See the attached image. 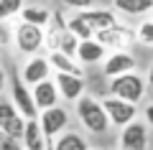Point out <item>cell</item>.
<instances>
[{
  "label": "cell",
  "mask_w": 153,
  "mask_h": 150,
  "mask_svg": "<svg viewBox=\"0 0 153 150\" xmlns=\"http://www.w3.org/2000/svg\"><path fill=\"white\" fill-rule=\"evenodd\" d=\"M36 120H38V125H41V130H44V135H46V143H49V148H51V143H54L64 130H69L71 115H69V109H66L64 104H56V107H49V109H44V112H38Z\"/></svg>",
  "instance_id": "obj_5"
},
{
  "label": "cell",
  "mask_w": 153,
  "mask_h": 150,
  "mask_svg": "<svg viewBox=\"0 0 153 150\" xmlns=\"http://www.w3.org/2000/svg\"><path fill=\"white\" fill-rule=\"evenodd\" d=\"M143 76H146V84H148V86H151V89H153V61H151V64H148V71H146V74H143Z\"/></svg>",
  "instance_id": "obj_30"
},
{
  "label": "cell",
  "mask_w": 153,
  "mask_h": 150,
  "mask_svg": "<svg viewBox=\"0 0 153 150\" xmlns=\"http://www.w3.org/2000/svg\"><path fill=\"white\" fill-rule=\"evenodd\" d=\"M110 8L123 18H143V16H151L153 0H112Z\"/></svg>",
  "instance_id": "obj_18"
},
{
  "label": "cell",
  "mask_w": 153,
  "mask_h": 150,
  "mask_svg": "<svg viewBox=\"0 0 153 150\" xmlns=\"http://www.w3.org/2000/svg\"><path fill=\"white\" fill-rule=\"evenodd\" d=\"M49 150H92V145H89V137L82 130H71L69 127L51 143Z\"/></svg>",
  "instance_id": "obj_17"
},
{
  "label": "cell",
  "mask_w": 153,
  "mask_h": 150,
  "mask_svg": "<svg viewBox=\"0 0 153 150\" xmlns=\"http://www.w3.org/2000/svg\"><path fill=\"white\" fill-rule=\"evenodd\" d=\"M148 18H151V21H153V10H151V16H148Z\"/></svg>",
  "instance_id": "obj_32"
},
{
  "label": "cell",
  "mask_w": 153,
  "mask_h": 150,
  "mask_svg": "<svg viewBox=\"0 0 153 150\" xmlns=\"http://www.w3.org/2000/svg\"><path fill=\"white\" fill-rule=\"evenodd\" d=\"M79 18H82L94 33L107 31V28H112V26L120 23V16H117L112 8H97V5L87 8V10H79Z\"/></svg>",
  "instance_id": "obj_13"
},
{
  "label": "cell",
  "mask_w": 153,
  "mask_h": 150,
  "mask_svg": "<svg viewBox=\"0 0 153 150\" xmlns=\"http://www.w3.org/2000/svg\"><path fill=\"white\" fill-rule=\"evenodd\" d=\"M5 89H8V71L0 66V97L5 94Z\"/></svg>",
  "instance_id": "obj_29"
},
{
  "label": "cell",
  "mask_w": 153,
  "mask_h": 150,
  "mask_svg": "<svg viewBox=\"0 0 153 150\" xmlns=\"http://www.w3.org/2000/svg\"><path fill=\"white\" fill-rule=\"evenodd\" d=\"M135 41L146 48H153V21L151 18H143L135 26Z\"/></svg>",
  "instance_id": "obj_23"
},
{
  "label": "cell",
  "mask_w": 153,
  "mask_h": 150,
  "mask_svg": "<svg viewBox=\"0 0 153 150\" xmlns=\"http://www.w3.org/2000/svg\"><path fill=\"white\" fill-rule=\"evenodd\" d=\"M151 148V127L140 117L117 132V150H148Z\"/></svg>",
  "instance_id": "obj_6"
},
{
  "label": "cell",
  "mask_w": 153,
  "mask_h": 150,
  "mask_svg": "<svg viewBox=\"0 0 153 150\" xmlns=\"http://www.w3.org/2000/svg\"><path fill=\"white\" fill-rule=\"evenodd\" d=\"M21 143H23V150H46L49 148L46 135H44V130H41V125H38V120H26Z\"/></svg>",
  "instance_id": "obj_19"
},
{
  "label": "cell",
  "mask_w": 153,
  "mask_h": 150,
  "mask_svg": "<svg viewBox=\"0 0 153 150\" xmlns=\"http://www.w3.org/2000/svg\"><path fill=\"white\" fill-rule=\"evenodd\" d=\"M18 76L23 79V84H26V86H36L38 81L51 79V76H54V71H51V66H49L46 54H36V56H28V59L21 64Z\"/></svg>",
  "instance_id": "obj_9"
},
{
  "label": "cell",
  "mask_w": 153,
  "mask_h": 150,
  "mask_svg": "<svg viewBox=\"0 0 153 150\" xmlns=\"http://www.w3.org/2000/svg\"><path fill=\"white\" fill-rule=\"evenodd\" d=\"M143 122H146L148 125V127H151L153 130V102H148V104H143Z\"/></svg>",
  "instance_id": "obj_28"
},
{
  "label": "cell",
  "mask_w": 153,
  "mask_h": 150,
  "mask_svg": "<svg viewBox=\"0 0 153 150\" xmlns=\"http://www.w3.org/2000/svg\"><path fill=\"white\" fill-rule=\"evenodd\" d=\"M107 54L110 51L97 41V38H87V41H79L74 56H76V61L87 69V66H102V61L107 59Z\"/></svg>",
  "instance_id": "obj_14"
},
{
  "label": "cell",
  "mask_w": 153,
  "mask_h": 150,
  "mask_svg": "<svg viewBox=\"0 0 153 150\" xmlns=\"http://www.w3.org/2000/svg\"><path fill=\"white\" fill-rule=\"evenodd\" d=\"M105 79H115L120 74H128V71H138V59L133 51H110L107 59L100 66Z\"/></svg>",
  "instance_id": "obj_10"
},
{
  "label": "cell",
  "mask_w": 153,
  "mask_h": 150,
  "mask_svg": "<svg viewBox=\"0 0 153 150\" xmlns=\"http://www.w3.org/2000/svg\"><path fill=\"white\" fill-rule=\"evenodd\" d=\"M66 31L69 33H74L79 41H87V38H94V31L87 26V23L79 18V13H74V16H69L66 18Z\"/></svg>",
  "instance_id": "obj_21"
},
{
  "label": "cell",
  "mask_w": 153,
  "mask_h": 150,
  "mask_svg": "<svg viewBox=\"0 0 153 150\" xmlns=\"http://www.w3.org/2000/svg\"><path fill=\"white\" fill-rule=\"evenodd\" d=\"M0 66H3V51H0Z\"/></svg>",
  "instance_id": "obj_31"
},
{
  "label": "cell",
  "mask_w": 153,
  "mask_h": 150,
  "mask_svg": "<svg viewBox=\"0 0 153 150\" xmlns=\"http://www.w3.org/2000/svg\"><path fill=\"white\" fill-rule=\"evenodd\" d=\"M54 84H56V89H59L61 102H66V104H74L76 99L87 92L84 76H74V74H54Z\"/></svg>",
  "instance_id": "obj_12"
},
{
  "label": "cell",
  "mask_w": 153,
  "mask_h": 150,
  "mask_svg": "<svg viewBox=\"0 0 153 150\" xmlns=\"http://www.w3.org/2000/svg\"><path fill=\"white\" fill-rule=\"evenodd\" d=\"M74 117L82 127V132L87 135H107L110 132V120H107V112L102 107V99L94 94H87L84 92L79 99L74 102Z\"/></svg>",
  "instance_id": "obj_1"
},
{
  "label": "cell",
  "mask_w": 153,
  "mask_h": 150,
  "mask_svg": "<svg viewBox=\"0 0 153 150\" xmlns=\"http://www.w3.org/2000/svg\"><path fill=\"white\" fill-rule=\"evenodd\" d=\"M8 99L13 102V107L23 115L26 120H36L38 117V107L33 102V92L31 86L23 84V79L16 74H8Z\"/></svg>",
  "instance_id": "obj_4"
},
{
  "label": "cell",
  "mask_w": 153,
  "mask_h": 150,
  "mask_svg": "<svg viewBox=\"0 0 153 150\" xmlns=\"http://www.w3.org/2000/svg\"><path fill=\"white\" fill-rule=\"evenodd\" d=\"M23 127H26V117L13 107V102L8 97H0V132L21 137Z\"/></svg>",
  "instance_id": "obj_11"
},
{
  "label": "cell",
  "mask_w": 153,
  "mask_h": 150,
  "mask_svg": "<svg viewBox=\"0 0 153 150\" xmlns=\"http://www.w3.org/2000/svg\"><path fill=\"white\" fill-rule=\"evenodd\" d=\"M94 38H97L107 51H130L138 43L135 41V28H128V26H123V23L107 28V31L94 33Z\"/></svg>",
  "instance_id": "obj_7"
},
{
  "label": "cell",
  "mask_w": 153,
  "mask_h": 150,
  "mask_svg": "<svg viewBox=\"0 0 153 150\" xmlns=\"http://www.w3.org/2000/svg\"><path fill=\"white\" fill-rule=\"evenodd\" d=\"M146 76L140 71H128V74H120L115 79H107V94L117 97V99H125L130 104H138L140 107L143 99H146Z\"/></svg>",
  "instance_id": "obj_2"
},
{
  "label": "cell",
  "mask_w": 153,
  "mask_h": 150,
  "mask_svg": "<svg viewBox=\"0 0 153 150\" xmlns=\"http://www.w3.org/2000/svg\"><path fill=\"white\" fill-rule=\"evenodd\" d=\"M76 46H79V38L74 36V33H69V31H64L59 36V41H56V48L54 51H61V54H66V56H74L76 54ZM76 59V56H74Z\"/></svg>",
  "instance_id": "obj_24"
},
{
  "label": "cell",
  "mask_w": 153,
  "mask_h": 150,
  "mask_svg": "<svg viewBox=\"0 0 153 150\" xmlns=\"http://www.w3.org/2000/svg\"><path fill=\"white\" fill-rule=\"evenodd\" d=\"M23 5H26V0H0V23L18 21Z\"/></svg>",
  "instance_id": "obj_22"
},
{
  "label": "cell",
  "mask_w": 153,
  "mask_h": 150,
  "mask_svg": "<svg viewBox=\"0 0 153 150\" xmlns=\"http://www.w3.org/2000/svg\"><path fill=\"white\" fill-rule=\"evenodd\" d=\"M13 51L21 56H36L46 54V33L44 28L31 26V23L16 21V31H13Z\"/></svg>",
  "instance_id": "obj_3"
},
{
  "label": "cell",
  "mask_w": 153,
  "mask_h": 150,
  "mask_svg": "<svg viewBox=\"0 0 153 150\" xmlns=\"http://www.w3.org/2000/svg\"><path fill=\"white\" fill-rule=\"evenodd\" d=\"M13 31H16V21L0 23V51L3 48H13Z\"/></svg>",
  "instance_id": "obj_25"
},
{
  "label": "cell",
  "mask_w": 153,
  "mask_h": 150,
  "mask_svg": "<svg viewBox=\"0 0 153 150\" xmlns=\"http://www.w3.org/2000/svg\"><path fill=\"white\" fill-rule=\"evenodd\" d=\"M18 21L31 23V26H38V28H46L49 21H51V8L41 5V3H26V5L21 8Z\"/></svg>",
  "instance_id": "obj_20"
},
{
  "label": "cell",
  "mask_w": 153,
  "mask_h": 150,
  "mask_svg": "<svg viewBox=\"0 0 153 150\" xmlns=\"http://www.w3.org/2000/svg\"><path fill=\"white\" fill-rule=\"evenodd\" d=\"M102 107L107 112V120H110V127H125L130 125L133 120H138V104H130L125 99H117V97H105L102 99Z\"/></svg>",
  "instance_id": "obj_8"
},
{
  "label": "cell",
  "mask_w": 153,
  "mask_h": 150,
  "mask_svg": "<svg viewBox=\"0 0 153 150\" xmlns=\"http://www.w3.org/2000/svg\"><path fill=\"white\" fill-rule=\"evenodd\" d=\"M0 150H23V143H21V137L0 132Z\"/></svg>",
  "instance_id": "obj_26"
},
{
  "label": "cell",
  "mask_w": 153,
  "mask_h": 150,
  "mask_svg": "<svg viewBox=\"0 0 153 150\" xmlns=\"http://www.w3.org/2000/svg\"><path fill=\"white\" fill-rule=\"evenodd\" d=\"M31 92H33V102H36L38 112H44V109H49V107L61 104V97H59V89H56V84H54V76H51V79L38 81L36 86H31Z\"/></svg>",
  "instance_id": "obj_15"
},
{
  "label": "cell",
  "mask_w": 153,
  "mask_h": 150,
  "mask_svg": "<svg viewBox=\"0 0 153 150\" xmlns=\"http://www.w3.org/2000/svg\"><path fill=\"white\" fill-rule=\"evenodd\" d=\"M61 5H64V8H71L74 13H79V10H87V8H92V5H94V0H61Z\"/></svg>",
  "instance_id": "obj_27"
},
{
  "label": "cell",
  "mask_w": 153,
  "mask_h": 150,
  "mask_svg": "<svg viewBox=\"0 0 153 150\" xmlns=\"http://www.w3.org/2000/svg\"><path fill=\"white\" fill-rule=\"evenodd\" d=\"M46 59L54 74H74V76H84V66L74 59V56H66L61 51H46Z\"/></svg>",
  "instance_id": "obj_16"
}]
</instances>
